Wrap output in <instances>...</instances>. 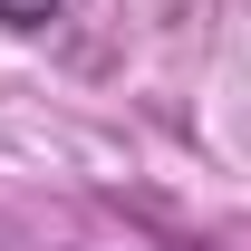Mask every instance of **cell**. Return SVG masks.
<instances>
[{"label": "cell", "mask_w": 251, "mask_h": 251, "mask_svg": "<svg viewBox=\"0 0 251 251\" xmlns=\"http://www.w3.org/2000/svg\"><path fill=\"white\" fill-rule=\"evenodd\" d=\"M68 20V0H0V29H49Z\"/></svg>", "instance_id": "cell-1"}]
</instances>
